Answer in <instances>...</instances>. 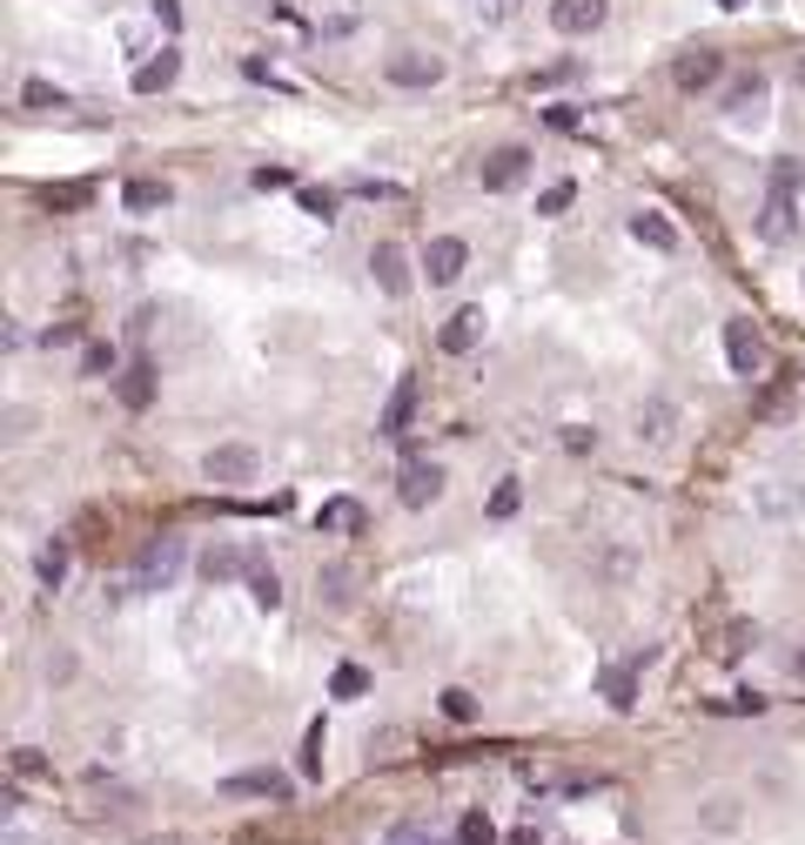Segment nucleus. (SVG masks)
Wrapping results in <instances>:
<instances>
[{
  "mask_svg": "<svg viewBox=\"0 0 805 845\" xmlns=\"http://www.w3.org/2000/svg\"><path fill=\"white\" fill-rule=\"evenodd\" d=\"M792 215H798V162H779V168H772V188H765V209H758V236H765V242L792 236Z\"/></svg>",
  "mask_w": 805,
  "mask_h": 845,
  "instance_id": "nucleus-1",
  "label": "nucleus"
},
{
  "mask_svg": "<svg viewBox=\"0 0 805 845\" xmlns=\"http://www.w3.org/2000/svg\"><path fill=\"white\" fill-rule=\"evenodd\" d=\"M181 564H188V544L181 537H155L141 557H135V591H168L181 578Z\"/></svg>",
  "mask_w": 805,
  "mask_h": 845,
  "instance_id": "nucleus-2",
  "label": "nucleus"
},
{
  "mask_svg": "<svg viewBox=\"0 0 805 845\" xmlns=\"http://www.w3.org/2000/svg\"><path fill=\"white\" fill-rule=\"evenodd\" d=\"M202 477L222 483V490H242V483L262 477V456H255V443H215V450L202 456Z\"/></svg>",
  "mask_w": 805,
  "mask_h": 845,
  "instance_id": "nucleus-3",
  "label": "nucleus"
},
{
  "mask_svg": "<svg viewBox=\"0 0 805 845\" xmlns=\"http://www.w3.org/2000/svg\"><path fill=\"white\" fill-rule=\"evenodd\" d=\"M382 74H390L397 88H437V81H443V61L424 54V48H397L390 61H382Z\"/></svg>",
  "mask_w": 805,
  "mask_h": 845,
  "instance_id": "nucleus-4",
  "label": "nucleus"
},
{
  "mask_svg": "<svg viewBox=\"0 0 805 845\" xmlns=\"http://www.w3.org/2000/svg\"><path fill=\"white\" fill-rule=\"evenodd\" d=\"M524 168H530V148L504 141V148H496V155H483V168H477L483 196H504V188H517V181H524Z\"/></svg>",
  "mask_w": 805,
  "mask_h": 845,
  "instance_id": "nucleus-5",
  "label": "nucleus"
},
{
  "mask_svg": "<svg viewBox=\"0 0 805 845\" xmlns=\"http://www.w3.org/2000/svg\"><path fill=\"white\" fill-rule=\"evenodd\" d=\"M397 496H403V510H430L437 496H443V470L424 464V456H410L403 477H397Z\"/></svg>",
  "mask_w": 805,
  "mask_h": 845,
  "instance_id": "nucleus-6",
  "label": "nucleus"
},
{
  "mask_svg": "<svg viewBox=\"0 0 805 845\" xmlns=\"http://www.w3.org/2000/svg\"><path fill=\"white\" fill-rule=\"evenodd\" d=\"M464 268H470V242H464V236H437V242H430V255H424V276H430L437 289H450L456 276H464Z\"/></svg>",
  "mask_w": 805,
  "mask_h": 845,
  "instance_id": "nucleus-7",
  "label": "nucleus"
},
{
  "mask_svg": "<svg viewBox=\"0 0 805 845\" xmlns=\"http://www.w3.org/2000/svg\"><path fill=\"white\" fill-rule=\"evenodd\" d=\"M604 14H611V0H551V27L570 34V41H578V34H598Z\"/></svg>",
  "mask_w": 805,
  "mask_h": 845,
  "instance_id": "nucleus-8",
  "label": "nucleus"
},
{
  "mask_svg": "<svg viewBox=\"0 0 805 845\" xmlns=\"http://www.w3.org/2000/svg\"><path fill=\"white\" fill-rule=\"evenodd\" d=\"M718 74H725V54H718V48H692V54H678L671 81H678L684 94H699V88H718Z\"/></svg>",
  "mask_w": 805,
  "mask_h": 845,
  "instance_id": "nucleus-9",
  "label": "nucleus"
},
{
  "mask_svg": "<svg viewBox=\"0 0 805 845\" xmlns=\"http://www.w3.org/2000/svg\"><path fill=\"white\" fill-rule=\"evenodd\" d=\"M369 276H376L382 295H410V255H403L397 242H376V249H369Z\"/></svg>",
  "mask_w": 805,
  "mask_h": 845,
  "instance_id": "nucleus-10",
  "label": "nucleus"
},
{
  "mask_svg": "<svg viewBox=\"0 0 805 845\" xmlns=\"http://www.w3.org/2000/svg\"><path fill=\"white\" fill-rule=\"evenodd\" d=\"M725 363H732V376H758L765 342L752 336V323H725Z\"/></svg>",
  "mask_w": 805,
  "mask_h": 845,
  "instance_id": "nucleus-11",
  "label": "nucleus"
},
{
  "mask_svg": "<svg viewBox=\"0 0 805 845\" xmlns=\"http://www.w3.org/2000/svg\"><path fill=\"white\" fill-rule=\"evenodd\" d=\"M437 342H443V356H470L477 342H483V310H456Z\"/></svg>",
  "mask_w": 805,
  "mask_h": 845,
  "instance_id": "nucleus-12",
  "label": "nucleus"
},
{
  "mask_svg": "<svg viewBox=\"0 0 805 845\" xmlns=\"http://www.w3.org/2000/svg\"><path fill=\"white\" fill-rule=\"evenodd\" d=\"M175 74H181V48H162L155 61L135 67V94H162V88H175Z\"/></svg>",
  "mask_w": 805,
  "mask_h": 845,
  "instance_id": "nucleus-13",
  "label": "nucleus"
},
{
  "mask_svg": "<svg viewBox=\"0 0 805 845\" xmlns=\"http://www.w3.org/2000/svg\"><path fill=\"white\" fill-rule=\"evenodd\" d=\"M228 798H289V779L282 772H236V779H222Z\"/></svg>",
  "mask_w": 805,
  "mask_h": 845,
  "instance_id": "nucleus-14",
  "label": "nucleus"
},
{
  "mask_svg": "<svg viewBox=\"0 0 805 845\" xmlns=\"http://www.w3.org/2000/svg\"><path fill=\"white\" fill-rule=\"evenodd\" d=\"M631 242H644V249L671 255V249H678V228H671L665 215H651V209H644V215H631Z\"/></svg>",
  "mask_w": 805,
  "mask_h": 845,
  "instance_id": "nucleus-15",
  "label": "nucleus"
},
{
  "mask_svg": "<svg viewBox=\"0 0 805 845\" xmlns=\"http://www.w3.org/2000/svg\"><path fill=\"white\" fill-rule=\"evenodd\" d=\"M410 416H416V376H403V382H397V396L382 403V437H403V430H410Z\"/></svg>",
  "mask_w": 805,
  "mask_h": 845,
  "instance_id": "nucleus-16",
  "label": "nucleus"
},
{
  "mask_svg": "<svg viewBox=\"0 0 805 845\" xmlns=\"http://www.w3.org/2000/svg\"><path fill=\"white\" fill-rule=\"evenodd\" d=\"M249 570H255V564H249L242 551H228V544L202 551V578H209V584H228V578H249Z\"/></svg>",
  "mask_w": 805,
  "mask_h": 845,
  "instance_id": "nucleus-17",
  "label": "nucleus"
},
{
  "mask_svg": "<svg viewBox=\"0 0 805 845\" xmlns=\"http://www.w3.org/2000/svg\"><path fill=\"white\" fill-rule=\"evenodd\" d=\"M122 209H128V215H155V209H168V181H148V175L128 181V188H122Z\"/></svg>",
  "mask_w": 805,
  "mask_h": 845,
  "instance_id": "nucleus-18",
  "label": "nucleus"
},
{
  "mask_svg": "<svg viewBox=\"0 0 805 845\" xmlns=\"http://www.w3.org/2000/svg\"><path fill=\"white\" fill-rule=\"evenodd\" d=\"M765 88H772V81H765L758 67H752V74H739V81L725 88V114H752V108L765 101Z\"/></svg>",
  "mask_w": 805,
  "mask_h": 845,
  "instance_id": "nucleus-19",
  "label": "nucleus"
},
{
  "mask_svg": "<svg viewBox=\"0 0 805 845\" xmlns=\"http://www.w3.org/2000/svg\"><path fill=\"white\" fill-rule=\"evenodd\" d=\"M671 422H678V409H671L665 396H651V403H638V437H651V443H665V437H671Z\"/></svg>",
  "mask_w": 805,
  "mask_h": 845,
  "instance_id": "nucleus-20",
  "label": "nucleus"
},
{
  "mask_svg": "<svg viewBox=\"0 0 805 845\" xmlns=\"http://www.w3.org/2000/svg\"><path fill=\"white\" fill-rule=\"evenodd\" d=\"M67 537H54V544H41V557H34V578H41L48 591H61V578H67Z\"/></svg>",
  "mask_w": 805,
  "mask_h": 845,
  "instance_id": "nucleus-21",
  "label": "nucleus"
},
{
  "mask_svg": "<svg viewBox=\"0 0 805 845\" xmlns=\"http://www.w3.org/2000/svg\"><path fill=\"white\" fill-rule=\"evenodd\" d=\"M122 403H128V409H148V403H155V369H148V363L122 369Z\"/></svg>",
  "mask_w": 805,
  "mask_h": 845,
  "instance_id": "nucleus-22",
  "label": "nucleus"
},
{
  "mask_svg": "<svg viewBox=\"0 0 805 845\" xmlns=\"http://www.w3.org/2000/svg\"><path fill=\"white\" fill-rule=\"evenodd\" d=\"M249 604L255 610H282V578H276V570H262V564L249 570Z\"/></svg>",
  "mask_w": 805,
  "mask_h": 845,
  "instance_id": "nucleus-23",
  "label": "nucleus"
},
{
  "mask_svg": "<svg viewBox=\"0 0 805 845\" xmlns=\"http://www.w3.org/2000/svg\"><path fill=\"white\" fill-rule=\"evenodd\" d=\"M21 101H27L34 114H54V108H67V88H54V81H41V74H34V81L21 88Z\"/></svg>",
  "mask_w": 805,
  "mask_h": 845,
  "instance_id": "nucleus-24",
  "label": "nucleus"
},
{
  "mask_svg": "<svg viewBox=\"0 0 805 845\" xmlns=\"http://www.w3.org/2000/svg\"><path fill=\"white\" fill-rule=\"evenodd\" d=\"M316 524H323V530H356V524H363V510L350 504V496H329V504L316 510Z\"/></svg>",
  "mask_w": 805,
  "mask_h": 845,
  "instance_id": "nucleus-25",
  "label": "nucleus"
},
{
  "mask_svg": "<svg viewBox=\"0 0 805 845\" xmlns=\"http://www.w3.org/2000/svg\"><path fill=\"white\" fill-rule=\"evenodd\" d=\"M41 202L67 215V209H88V202H95V188H81V181H61V188H41Z\"/></svg>",
  "mask_w": 805,
  "mask_h": 845,
  "instance_id": "nucleus-26",
  "label": "nucleus"
},
{
  "mask_svg": "<svg viewBox=\"0 0 805 845\" xmlns=\"http://www.w3.org/2000/svg\"><path fill=\"white\" fill-rule=\"evenodd\" d=\"M456 845H496L490 812H464V819H456Z\"/></svg>",
  "mask_w": 805,
  "mask_h": 845,
  "instance_id": "nucleus-27",
  "label": "nucleus"
},
{
  "mask_svg": "<svg viewBox=\"0 0 805 845\" xmlns=\"http://www.w3.org/2000/svg\"><path fill=\"white\" fill-rule=\"evenodd\" d=\"M604 698L618 705V711H631V705H638V671H611V678H604Z\"/></svg>",
  "mask_w": 805,
  "mask_h": 845,
  "instance_id": "nucleus-28",
  "label": "nucleus"
},
{
  "mask_svg": "<svg viewBox=\"0 0 805 845\" xmlns=\"http://www.w3.org/2000/svg\"><path fill=\"white\" fill-rule=\"evenodd\" d=\"M329 691H336V698H363V691H369V671H363V665H336Z\"/></svg>",
  "mask_w": 805,
  "mask_h": 845,
  "instance_id": "nucleus-29",
  "label": "nucleus"
},
{
  "mask_svg": "<svg viewBox=\"0 0 805 845\" xmlns=\"http://www.w3.org/2000/svg\"><path fill=\"white\" fill-rule=\"evenodd\" d=\"M302 779H323V718L302 732Z\"/></svg>",
  "mask_w": 805,
  "mask_h": 845,
  "instance_id": "nucleus-30",
  "label": "nucleus"
},
{
  "mask_svg": "<svg viewBox=\"0 0 805 845\" xmlns=\"http://www.w3.org/2000/svg\"><path fill=\"white\" fill-rule=\"evenodd\" d=\"M570 202H578V181H551L544 196H537V215H564Z\"/></svg>",
  "mask_w": 805,
  "mask_h": 845,
  "instance_id": "nucleus-31",
  "label": "nucleus"
},
{
  "mask_svg": "<svg viewBox=\"0 0 805 845\" xmlns=\"http://www.w3.org/2000/svg\"><path fill=\"white\" fill-rule=\"evenodd\" d=\"M517 504H524V490H517V477H504L490 490V517H517Z\"/></svg>",
  "mask_w": 805,
  "mask_h": 845,
  "instance_id": "nucleus-32",
  "label": "nucleus"
},
{
  "mask_svg": "<svg viewBox=\"0 0 805 845\" xmlns=\"http://www.w3.org/2000/svg\"><path fill=\"white\" fill-rule=\"evenodd\" d=\"M443 718H456V724H470V718H477V698H470L464 684H450V691H443Z\"/></svg>",
  "mask_w": 805,
  "mask_h": 845,
  "instance_id": "nucleus-33",
  "label": "nucleus"
},
{
  "mask_svg": "<svg viewBox=\"0 0 805 845\" xmlns=\"http://www.w3.org/2000/svg\"><path fill=\"white\" fill-rule=\"evenodd\" d=\"M705 825H712V832H732V825H739V798H712V805H705Z\"/></svg>",
  "mask_w": 805,
  "mask_h": 845,
  "instance_id": "nucleus-34",
  "label": "nucleus"
},
{
  "mask_svg": "<svg viewBox=\"0 0 805 845\" xmlns=\"http://www.w3.org/2000/svg\"><path fill=\"white\" fill-rule=\"evenodd\" d=\"M81 376H114V350L108 342H88L81 350Z\"/></svg>",
  "mask_w": 805,
  "mask_h": 845,
  "instance_id": "nucleus-35",
  "label": "nucleus"
},
{
  "mask_svg": "<svg viewBox=\"0 0 805 845\" xmlns=\"http://www.w3.org/2000/svg\"><path fill=\"white\" fill-rule=\"evenodd\" d=\"M470 8H477V21H511L524 0H470Z\"/></svg>",
  "mask_w": 805,
  "mask_h": 845,
  "instance_id": "nucleus-36",
  "label": "nucleus"
},
{
  "mask_svg": "<svg viewBox=\"0 0 805 845\" xmlns=\"http://www.w3.org/2000/svg\"><path fill=\"white\" fill-rule=\"evenodd\" d=\"M302 209H310V215H336V196H329V188H302Z\"/></svg>",
  "mask_w": 805,
  "mask_h": 845,
  "instance_id": "nucleus-37",
  "label": "nucleus"
},
{
  "mask_svg": "<svg viewBox=\"0 0 805 845\" xmlns=\"http://www.w3.org/2000/svg\"><path fill=\"white\" fill-rule=\"evenodd\" d=\"M323 591L329 604H350V570H323Z\"/></svg>",
  "mask_w": 805,
  "mask_h": 845,
  "instance_id": "nucleus-38",
  "label": "nucleus"
},
{
  "mask_svg": "<svg viewBox=\"0 0 805 845\" xmlns=\"http://www.w3.org/2000/svg\"><path fill=\"white\" fill-rule=\"evenodd\" d=\"M564 450H578V456L598 450V430H578V422H570V430H564Z\"/></svg>",
  "mask_w": 805,
  "mask_h": 845,
  "instance_id": "nucleus-39",
  "label": "nucleus"
},
{
  "mask_svg": "<svg viewBox=\"0 0 805 845\" xmlns=\"http://www.w3.org/2000/svg\"><path fill=\"white\" fill-rule=\"evenodd\" d=\"M382 845H430V838H424V825H390V838H382Z\"/></svg>",
  "mask_w": 805,
  "mask_h": 845,
  "instance_id": "nucleus-40",
  "label": "nucleus"
},
{
  "mask_svg": "<svg viewBox=\"0 0 805 845\" xmlns=\"http://www.w3.org/2000/svg\"><path fill=\"white\" fill-rule=\"evenodd\" d=\"M718 711H752V718H758V711H765V698H752V691H739V698H725Z\"/></svg>",
  "mask_w": 805,
  "mask_h": 845,
  "instance_id": "nucleus-41",
  "label": "nucleus"
},
{
  "mask_svg": "<svg viewBox=\"0 0 805 845\" xmlns=\"http://www.w3.org/2000/svg\"><path fill=\"white\" fill-rule=\"evenodd\" d=\"M155 21L175 34V27H181V0H155Z\"/></svg>",
  "mask_w": 805,
  "mask_h": 845,
  "instance_id": "nucleus-42",
  "label": "nucleus"
},
{
  "mask_svg": "<svg viewBox=\"0 0 805 845\" xmlns=\"http://www.w3.org/2000/svg\"><path fill=\"white\" fill-rule=\"evenodd\" d=\"M289 181H295L289 168H255V188H289Z\"/></svg>",
  "mask_w": 805,
  "mask_h": 845,
  "instance_id": "nucleus-43",
  "label": "nucleus"
},
{
  "mask_svg": "<svg viewBox=\"0 0 805 845\" xmlns=\"http://www.w3.org/2000/svg\"><path fill=\"white\" fill-rule=\"evenodd\" d=\"M511 845H544V838H537V825H517V832H511Z\"/></svg>",
  "mask_w": 805,
  "mask_h": 845,
  "instance_id": "nucleus-44",
  "label": "nucleus"
},
{
  "mask_svg": "<svg viewBox=\"0 0 805 845\" xmlns=\"http://www.w3.org/2000/svg\"><path fill=\"white\" fill-rule=\"evenodd\" d=\"M792 678H798V684H805V651H798V658H792Z\"/></svg>",
  "mask_w": 805,
  "mask_h": 845,
  "instance_id": "nucleus-45",
  "label": "nucleus"
},
{
  "mask_svg": "<svg viewBox=\"0 0 805 845\" xmlns=\"http://www.w3.org/2000/svg\"><path fill=\"white\" fill-rule=\"evenodd\" d=\"M792 81H798V88H805V61H798V67H792Z\"/></svg>",
  "mask_w": 805,
  "mask_h": 845,
  "instance_id": "nucleus-46",
  "label": "nucleus"
},
{
  "mask_svg": "<svg viewBox=\"0 0 805 845\" xmlns=\"http://www.w3.org/2000/svg\"><path fill=\"white\" fill-rule=\"evenodd\" d=\"M430 845H437V838H430Z\"/></svg>",
  "mask_w": 805,
  "mask_h": 845,
  "instance_id": "nucleus-47",
  "label": "nucleus"
}]
</instances>
